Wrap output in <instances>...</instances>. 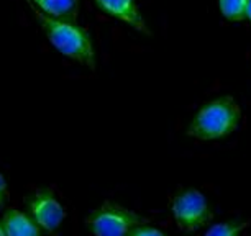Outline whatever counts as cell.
Listing matches in <instances>:
<instances>
[{
    "mask_svg": "<svg viewBox=\"0 0 251 236\" xmlns=\"http://www.w3.org/2000/svg\"><path fill=\"white\" fill-rule=\"evenodd\" d=\"M25 2L30 5V10L56 51L82 66H87L91 69L96 68V49H94L91 33L86 28L77 25L75 22L53 18L38 10L30 0Z\"/></svg>",
    "mask_w": 251,
    "mask_h": 236,
    "instance_id": "6da1fadb",
    "label": "cell"
},
{
    "mask_svg": "<svg viewBox=\"0 0 251 236\" xmlns=\"http://www.w3.org/2000/svg\"><path fill=\"white\" fill-rule=\"evenodd\" d=\"M241 110L231 97H220L203 103L192 118L187 135L196 140L214 141L231 135L240 126Z\"/></svg>",
    "mask_w": 251,
    "mask_h": 236,
    "instance_id": "7a4b0ae2",
    "label": "cell"
},
{
    "mask_svg": "<svg viewBox=\"0 0 251 236\" xmlns=\"http://www.w3.org/2000/svg\"><path fill=\"white\" fill-rule=\"evenodd\" d=\"M141 223L143 218L136 212L110 200L97 207L87 218L92 236H128L130 231Z\"/></svg>",
    "mask_w": 251,
    "mask_h": 236,
    "instance_id": "3957f363",
    "label": "cell"
},
{
    "mask_svg": "<svg viewBox=\"0 0 251 236\" xmlns=\"http://www.w3.org/2000/svg\"><path fill=\"white\" fill-rule=\"evenodd\" d=\"M171 210L177 228L186 233L199 231L214 218L205 195L197 189H186L173 197Z\"/></svg>",
    "mask_w": 251,
    "mask_h": 236,
    "instance_id": "277c9868",
    "label": "cell"
},
{
    "mask_svg": "<svg viewBox=\"0 0 251 236\" xmlns=\"http://www.w3.org/2000/svg\"><path fill=\"white\" fill-rule=\"evenodd\" d=\"M28 215L41 230L54 233L66 218V210L53 192L41 189L31 193L28 199Z\"/></svg>",
    "mask_w": 251,
    "mask_h": 236,
    "instance_id": "5b68a950",
    "label": "cell"
},
{
    "mask_svg": "<svg viewBox=\"0 0 251 236\" xmlns=\"http://www.w3.org/2000/svg\"><path fill=\"white\" fill-rule=\"evenodd\" d=\"M94 5L105 15L126 23L136 31L150 35V28L145 17L141 15L136 0H94Z\"/></svg>",
    "mask_w": 251,
    "mask_h": 236,
    "instance_id": "8992f818",
    "label": "cell"
},
{
    "mask_svg": "<svg viewBox=\"0 0 251 236\" xmlns=\"http://www.w3.org/2000/svg\"><path fill=\"white\" fill-rule=\"evenodd\" d=\"M7 236H41V228L30 215L22 210L10 209L2 216Z\"/></svg>",
    "mask_w": 251,
    "mask_h": 236,
    "instance_id": "52a82bcc",
    "label": "cell"
},
{
    "mask_svg": "<svg viewBox=\"0 0 251 236\" xmlns=\"http://www.w3.org/2000/svg\"><path fill=\"white\" fill-rule=\"evenodd\" d=\"M38 10L59 20L75 22L79 15V0H30Z\"/></svg>",
    "mask_w": 251,
    "mask_h": 236,
    "instance_id": "ba28073f",
    "label": "cell"
},
{
    "mask_svg": "<svg viewBox=\"0 0 251 236\" xmlns=\"http://www.w3.org/2000/svg\"><path fill=\"white\" fill-rule=\"evenodd\" d=\"M248 0H219L220 13L228 22H243L246 18Z\"/></svg>",
    "mask_w": 251,
    "mask_h": 236,
    "instance_id": "9c48e42d",
    "label": "cell"
},
{
    "mask_svg": "<svg viewBox=\"0 0 251 236\" xmlns=\"http://www.w3.org/2000/svg\"><path fill=\"white\" fill-rule=\"evenodd\" d=\"M248 221H225V223H215L207 230V233L203 236H241V233L248 228Z\"/></svg>",
    "mask_w": 251,
    "mask_h": 236,
    "instance_id": "30bf717a",
    "label": "cell"
},
{
    "mask_svg": "<svg viewBox=\"0 0 251 236\" xmlns=\"http://www.w3.org/2000/svg\"><path fill=\"white\" fill-rule=\"evenodd\" d=\"M128 236H168L164 231H161L159 228H154V226L150 225H138L136 228H133L128 233Z\"/></svg>",
    "mask_w": 251,
    "mask_h": 236,
    "instance_id": "8fae6325",
    "label": "cell"
},
{
    "mask_svg": "<svg viewBox=\"0 0 251 236\" xmlns=\"http://www.w3.org/2000/svg\"><path fill=\"white\" fill-rule=\"evenodd\" d=\"M5 199H7V181L0 174V207L5 204Z\"/></svg>",
    "mask_w": 251,
    "mask_h": 236,
    "instance_id": "7c38bea8",
    "label": "cell"
},
{
    "mask_svg": "<svg viewBox=\"0 0 251 236\" xmlns=\"http://www.w3.org/2000/svg\"><path fill=\"white\" fill-rule=\"evenodd\" d=\"M246 18L251 22V0H248V5H246Z\"/></svg>",
    "mask_w": 251,
    "mask_h": 236,
    "instance_id": "4fadbf2b",
    "label": "cell"
},
{
    "mask_svg": "<svg viewBox=\"0 0 251 236\" xmlns=\"http://www.w3.org/2000/svg\"><path fill=\"white\" fill-rule=\"evenodd\" d=\"M0 236H7V233H5V228H3L2 220H0Z\"/></svg>",
    "mask_w": 251,
    "mask_h": 236,
    "instance_id": "5bb4252c",
    "label": "cell"
}]
</instances>
